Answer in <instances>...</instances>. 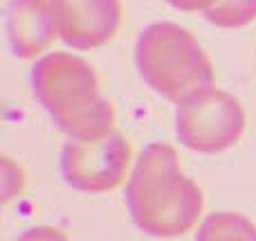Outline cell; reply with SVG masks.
<instances>
[{
	"label": "cell",
	"instance_id": "cell-9",
	"mask_svg": "<svg viewBox=\"0 0 256 241\" xmlns=\"http://www.w3.org/2000/svg\"><path fill=\"white\" fill-rule=\"evenodd\" d=\"M204 18L222 30H238L256 21V0H218Z\"/></svg>",
	"mask_w": 256,
	"mask_h": 241
},
{
	"label": "cell",
	"instance_id": "cell-2",
	"mask_svg": "<svg viewBox=\"0 0 256 241\" xmlns=\"http://www.w3.org/2000/svg\"><path fill=\"white\" fill-rule=\"evenodd\" d=\"M32 88L56 126L74 140H99L112 133L115 108L99 93V77L90 63L68 52L38 59Z\"/></svg>",
	"mask_w": 256,
	"mask_h": 241
},
{
	"label": "cell",
	"instance_id": "cell-10",
	"mask_svg": "<svg viewBox=\"0 0 256 241\" xmlns=\"http://www.w3.org/2000/svg\"><path fill=\"white\" fill-rule=\"evenodd\" d=\"M16 241H70L61 230L50 228V225H40V228H32L25 234H20Z\"/></svg>",
	"mask_w": 256,
	"mask_h": 241
},
{
	"label": "cell",
	"instance_id": "cell-11",
	"mask_svg": "<svg viewBox=\"0 0 256 241\" xmlns=\"http://www.w3.org/2000/svg\"><path fill=\"white\" fill-rule=\"evenodd\" d=\"M166 3L182 12H209L218 0H166Z\"/></svg>",
	"mask_w": 256,
	"mask_h": 241
},
{
	"label": "cell",
	"instance_id": "cell-5",
	"mask_svg": "<svg viewBox=\"0 0 256 241\" xmlns=\"http://www.w3.org/2000/svg\"><path fill=\"white\" fill-rule=\"evenodd\" d=\"M130 165V144L122 133L99 140H74L63 147L61 171L70 187L88 194L110 192L124 180Z\"/></svg>",
	"mask_w": 256,
	"mask_h": 241
},
{
	"label": "cell",
	"instance_id": "cell-3",
	"mask_svg": "<svg viewBox=\"0 0 256 241\" xmlns=\"http://www.w3.org/2000/svg\"><path fill=\"white\" fill-rule=\"evenodd\" d=\"M135 61L142 79L176 104L214 84L212 61L194 34L176 23L146 27L137 41Z\"/></svg>",
	"mask_w": 256,
	"mask_h": 241
},
{
	"label": "cell",
	"instance_id": "cell-6",
	"mask_svg": "<svg viewBox=\"0 0 256 241\" xmlns=\"http://www.w3.org/2000/svg\"><path fill=\"white\" fill-rule=\"evenodd\" d=\"M58 36L72 50L110 43L122 25L120 0H52Z\"/></svg>",
	"mask_w": 256,
	"mask_h": 241
},
{
	"label": "cell",
	"instance_id": "cell-4",
	"mask_svg": "<svg viewBox=\"0 0 256 241\" xmlns=\"http://www.w3.org/2000/svg\"><path fill=\"white\" fill-rule=\"evenodd\" d=\"M245 131V111L234 95L207 86L178 104L176 133L198 153H218L234 147Z\"/></svg>",
	"mask_w": 256,
	"mask_h": 241
},
{
	"label": "cell",
	"instance_id": "cell-7",
	"mask_svg": "<svg viewBox=\"0 0 256 241\" xmlns=\"http://www.w3.org/2000/svg\"><path fill=\"white\" fill-rule=\"evenodd\" d=\"M4 23L9 45L20 59L43 54L58 36L52 0H12Z\"/></svg>",
	"mask_w": 256,
	"mask_h": 241
},
{
	"label": "cell",
	"instance_id": "cell-1",
	"mask_svg": "<svg viewBox=\"0 0 256 241\" xmlns=\"http://www.w3.org/2000/svg\"><path fill=\"white\" fill-rule=\"evenodd\" d=\"M202 192L180 171L171 144L155 142L140 153L126 185V205L144 232L173 239L194 230L202 214Z\"/></svg>",
	"mask_w": 256,
	"mask_h": 241
},
{
	"label": "cell",
	"instance_id": "cell-8",
	"mask_svg": "<svg viewBox=\"0 0 256 241\" xmlns=\"http://www.w3.org/2000/svg\"><path fill=\"white\" fill-rule=\"evenodd\" d=\"M196 241H256V225L236 212H216L202 221Z\"/></svg>",
	"mask_w": 256,
	"mask_h": 241
}]
</instances>
